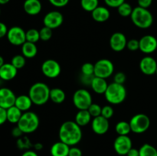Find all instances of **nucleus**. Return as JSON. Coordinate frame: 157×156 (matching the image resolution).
<instances>
[{
    "instance_id": "1",
    "label": "nucleus",
    "mask_w": 157,
    "mask_h": 156,
    "mask_svg": "<svg viewBox=\"0 0 157 156\" xmlns=\"http://www.w3.org/2000/svg\"><path fill=\"white\" fill-rule=\"evenodd\" d=\"M60 141L69 146H75L82 139V130L74 121H66L61 124L58 132Z\"/></svg>"
},
{
    "instance_id": "2",
    "label": "nucleus",
    "mask_w": 157,
    "mask_h": 156,
    "mask_svg": "<svg viewBox=\"0 0 157 156\" xmlns=\"http://www.w3.org/2000/svg\"><path fill=\"white\" fill-rule=\"evenodd\" d=\"M50 90L48 86L44 83H35L29 89V96L33 104L42 106L50 99Z\"/></svg>"
},
{
    "instance_id": "3",
    "label": "nucleus",
    "mask_w": 157,
    "mask_h": 156,
    "mask_svg": "<svg viewBox=\"0 0 157 156\" xmlns=\"http://www.w3.org/2000/svg\"><path fill=\"white\" fill-rule=\"evenodd\" d=\"M130 18L134 25L142 29L148 28L153 23V16L151 12L148 9L140 6L133 9Z\"/></svg>"
},
{
    "instance_id": "4",
    "label": "nucleus",
    "mask_w": 157,
    "mask_h": 156,
    "mask_svg": "<svg viewBox=\"0 0 157 156\" xmlns=\"http://www.w3.org/2000/svg\"><path fill=\"white\" fill-rule=\"evenodd\" d=\"M106 100L113 105H119L125 100L127 97V90L124 84L113 82L108 84L107 90L104 93Z\"/></svg>"
},
{
    "instance_id": "5",
    "label": "nucleus",
    "mask_w": 157,
    "mask_h": 156,
    "mask_svg": "<svg viewBox=\"0 0 157 156\" xmlns=\"http://www.w3.org/2000/svg\"><path fill=\"white\" fill-rule=\"evenodd\" d=\"M39 122V118L36 113L32 111H27L22 113L17 125L24 134H29L38 129Z\"/></svg>"
},
{
    "instance_id": "6",
    "label": "nucleus",
    "mask_w": 157,
    "mask_h": 156,
    "mask_svg": "<svg viewBox=\"0 0 157 156\" xmlns=\"http://www.w3.org/2000/svg\"><path fill=\"white\" fill-rule=\"evenodd\" d=\"M131 132L136 134H142L148 130L150 126V119L148 116L144 113H139L130 119L129 122Z\"/></svg>"
},
{
    "instance_id": "7",
    "label": "nucleus",
    "mask_w": 157,
    "mask_h": 156,
    "mask_svg": "<svg viewBox=\"0 0 157 156\" xmlns=\"http://www.w3.org/2000/svg\"><path fill=\"white\" fill-rule=\"evenodd\" d=\"M73 103L78 110H87L92 102V96L90 92L85 89H79L73 95Z\"/></svg>"
},
{
    "instance_id": "8",
    "label": "nucleus",
    "mask_w": 157,
    "mask_h": 156,
    "mask_svg": "<svg viewBox=\"0 0 157 156\" xmlns=\"http://www.w3.org/2000/svg\"><path fill=\"white\" fill-rule=\"evenodd\" d=\"M114 71L113 64L108 59H101L94 64V76L98 77H110Z\"/></svg>"
},
{
    "instance_id": "9",
    "label": "nucleus",
    "mask_w": 157,
    "mask_h": 156,
    "mask_svg": "<svg viewBox=\"0 0 157 156\" xmlns=\"http://www.w3.org/2000/svg\"><path fill=\"white\" fill-rule=\"evenodd\" d=\"M26 32L18 26H13L8 31L6 37L10 44L15 46H21L26 41Z\"/></svg>"
},
{
    "instance_id": "10",
    "label": "nucleus",
    "mask_w": 157,
    "mask_h": 156,
    "mask_svg": "<svg viewBox=\"0 0 157 156\" xmlns=\"http://www.w3.org/2000/svg\"><path fill=\"white\" fill-rule=\"evenodd\" d=\"M41 71L47 77L54 79L61 74V67L59 63L53 59H48L41 64Z\"/></svg>"
},
{
    "instance_id": "11",
    "label": "nucleus",
    "mask_w": 157,
    "mask_h": 156,
    "mask_svg": "<svg viewBox=\"0 0 157 156\" xmlns=\"http://www.w3.org/2000/svg\"><path fill=\"white\" fill-rule=\"evenodd\" d=\"M132 140L128 136H118L113 142V148L119 155H127L131 149Z\"/></svg>"
},
{
    "instance_id": "12",
    "label": "nucleus",
    "mask_w": 157,
    "mask_h": 156,
    "mask_svg": "<svg viewBox=\"0 0 157 156\" xmlns=\"http://www.w3.org/2000/svg\"><path fill=\"white\" fill-rule=\"evenodd\" d=\"M63 21L64 17L58 11H52L48 12L43 18L44 26H46L52 30L59 28L63 24Z\"/></svg>"
},
{
    "instance_id": "13",
    "label": "nucleus",
    "mask_w": 157,
    "mask_h": 156,
    "mask_svg": "<svg viewBox=\"0 0 157 156\" xmlns=\"http://www.w3.org/2000/svg\"><path fill=\"white\" fill-rule=\"evenodd\" d=\"M139 50L144 54H152L157 49V39L153 35H144L139 40Z\"/></svg>"
},
{
    "instance_id": "14",
    "label": "nucleus",
    "mask_w": 157,
    "mask_h": 156,
    "mask_svg": "<svg viewBox=\"0 0 157 156\" xmlns=\"http://www.w3.org/2000/svg\"><path fill=\"white\" fill-rule=\"evenodd\" d=\"M16 96L11 89L7 87L0 88V107L7 109L15 105Z\"/></svg>"
},
{
    "instance_id": "15",
    "label": "nucleus",
    "mask_w": 157,
    "mask_h": 156,
    "mask_svg": "<svg viewBox=\"0 0 157 156\" xmlns=\"http://www.w3.org/2000/svg\"><path fill=\"white\" fill-rule=\"evenodd\" d=\"M110 128L109 119H106L104 116H99L94 117L91 121V128L94 132L97 135H104L107 132Z\"/></svg>"
},
{
    "instance_id": "16",
    "label": "nucleus",
    "mask_w": 157,
    "mask_h": 156,
    "mask_svg": "<svg viewBox=\"0 0 157 156\" xmlns=\"http://www.w3.org/2000/svg\"><path fill=\"white\" fill-rule=\"evenodd\" d=\"M110 46L113 50L120 52L127 47V40L124 34L121 32H115L110 38Z\"/></svg>"
},
{
    "instance_id": "17",
    "label": "nucleus",
    "mask_w": 157,
    "mask_h": 156,
    "mask_svg": "<svg viewBox=\"0 0 157 156\" xmlns=\"http://www.w3.org/2000/svg\"><path fill=\"white\" fill-rule=\"evenodd\" d=\"M157 62L151 56H146L141 59L140 62V69L141 72L146 75H153L156 73Z\"/></svg>"
},
{
    "instance_id": "18",
    "label": "nucleus",
    "mask_w": 157,
    "mask_h": 156,
    "mask_svg": "<svg viewBox=\"0 0 157 156\" xmlns=\"http://www.w3.org/2000/svg\"><path fill=\"white\" fill-rule=\"evenodd\" d=\"M18 73V69L15 68L11 63H5L0 67V79L5 81L13 80Z\"/></svg>"
},
{
    "instance_id": "19",
    "label": "nucleus",
    "mask_w": 157,
    "mask_h": 156,
    "mask_svg": "<svg viewBox=\"0 0 157 156\" xmlns=\"http://www.w3.org/2000/svg\"><path fill=\"white\" fill-rule=\"evenodd\" d=\"M24 11L29 15H37L41 12L42 5L40 0H25L23 4Z\"/></svg>"
},
{
    "instance_id": "20",
    "label": "nucleus",
    "mask_w": 157,
    "mask_h": 156,
    "mask_svg": "<svg viewBox=\"0 0 157 156\" xmlns=\"http://www.w3.org/2000/svg\"><path fill=\"white\" fill-rule=\"evenodd\" d=\"M71 146L61 141L57 142L51 147L50 152L52 156H68Z\"/></svg>"
},
{
    "instance_id": "21",
    "label": "nucleus",
    "mask_w": 157,
    "mask_h": 156,
    "mask_svg": "<svg viewBox=\"0 0 157 156\" xmlns=\"http://www.w3.org/2000/svg\"><path fill=\"white\" fill-rule=\"evenodd\" d=\"M93 19L98 22H104L110 17V12L107 8L104 6H98L91 12Z\"/></svg>"
},
{
    "instance_id": "22",
    "label": "nucleus",
    "mask_w": 157,
    "mask_h": 156,
    "mask_svg": "<svg viewBox=\"0 0 157 156\" xmlns=\"http://www.w3.org/2000/svg\"><path fill=\"white\" fill-rule=\"evenodd\" d=\"M90 87L94 93L98 94H104L108 87V84L106 79L94 76L90 83Z\"/></svg>"
},
{
    "instance_id": "23",
    "label": "nucleus",
    "mask_w": 157,
    "mask_h": 156,
    "mask_svg": "<svg viewBox=\"0 0 157 156\" xmlns=\"http://www.w3.org/2000/svg\"><path fill=\"white\" fill-rule=\"evenodd\" d=\"M32 104L33 102L29 95H20V96H16L15 106L17 108L19 109L22 113L29 111Z\"/></svg>"
},
{
    "instance_id": "24",
    "label": "nucleus",
    "mask_w": 157,
    "mask_h": 156,
    "mask_svg": "<svg viewBox=\"0 0 157 156\" xmlns=\"http://www.w3.org/2000/svg\"><path fill=\"white\" fill-rule=\"evenodd\" d=\"M21 54L25 58H33L38 54V47L35 43L25 41L21 45Z\"/></svg>"
},
{
    "instance_id": "25",
    "label": "nucleus",
    "mask_w": 157,
    "mask_h": 156,
    "mask_svg": "<svg viewBox=\"0 0 157 156\" xmlns=\"http://www.w3.org/2000/svg\"><path fill=\"white\" fill-rule=\"evenodd\" d=\"M91 118L92 116H90V113L87 110H78L75 116V122L81 127L85 126L91 122Z\"/></svg>"
},
{
    "instance_id": "26",
    "label": "nucleus",
    "mask_w": 157,
    "mask_h": 156,
    "mask_svg": "<svg viewBox=\"0 0 157 156\" xmlns=\"http://www.w3.org/2000/svg\"><path fill=\"white\" fill-rule=\"evenodd\" d=\"M7 111V121L12 124H17L22 116V112L17 108L15 105L6 110Z\"/></svg>"
},
{
    "instance_id": "27",
    "label": "nucleus",
    "mask_w": 157,
    "mask_h": 156,
    "mask_svg": "<svg viewBox=\"0 0 157 156\" xmlns=\"http://www.w3.org/2000/svg\"><path fill=\"white\" fill-rule=\"evenodd\" d=\"M66 94L61 88H53L50 90V99L56 104H61L65 100Z\"/></svg>"
},
{
    "instance_id": "28",
    "label": "nucleus",
    "mask_w": 157,
    "mask_h": 156,
    "mask_svg": "<svg viewBox=\"0 0 157 156\" xmlns=\"http://www.w3.org/2000/svg\"><path fill=\"white\" fill-rule=\"evenodd\" d=\"M115 131L118 136H128L131 132L130 123L126 121L118 122L115 126Z\"/></svg>"
},
{
    "instance_id": "29",
    "label": "nucleus",
    "mask_w": 157,
    "mask_h": 156,
    "mask_svg": "<svg viewBox=\"0 0 157 156\" xmlns=\"http://www.w3.org/2000/svg\"><path fill=\"white\" fill-rule=\"evenodd\" d=\"M140 156H157V149L150 144H144L140 148Z\"/></svg>"
},
{
    "instance_id": "30",
    "label": "nucleus",
    "mask_w": 157,
    "mask_h": 156,
    "mask_svg": "<svg viewBox=\"0 0 157 156\" xmlns=\"http://www.w3.org/2000/svg\"><path fill=\"white\" fill-rule=\"evenodd\" d=\"M81 6L86 12H92L99 6V0H81Z\"/></svg>"
},
{
    "instance_id": "31",
    "label": "nucleus",
    "mask_w": 157,
    "mask_h": 156,
    "mask_svg": "<svg viewBox=\"0 0 157 156\" xmlns=\"http://www.w3.org/2000/svg\"><path fill=\"white\" fill-rule=\"evenodd\" d=\"M133 7L131 6V5L129 4L127 2H124L122 5L119 6L117 8V11H118V13L122 17H128L130 16L133 12Z\"/></svg>"
},
{
    "instance_id": "32",
    "label": "nucleus",
    "mask_w": 157,
    "mask_h": 156,
    "mask_svg": "<svg viewBox=\"0 0 157 156\" xmlns=\"http://www.w3.org/2000/svg\"><path fill=\"white\" fill-rule=\"evenodd\" d=\"M26 41L36 44L40 40L39 31L35 28H31L26 32Z\"/></svg>"
},
{
    "instance_id": "33",
    "label": "nucleus",
    "mask_w": 157,
    "mask_h": 156,
    "mask_svg": "<svg viewBox=\"0 0 157 156\" xmlns=\"http://www.w3.org/2000/svg\"><path fill=\"white\" fill-rule=\"evenodd\" d=\"M25 59L26 58H25L22 54H17L12 58L11 64H12L15 68L19 70V69L23 68V67H25Z\"/></svg>"
},
{
    "instance_id": "34",
    "label": "nucleus",
    "mask_w": 157,
    "mask_h": 156,
    "mask_svg": "<svg viewBox=\"0 0 157 156\" xmlns=\"http://www.w3.org/2000/svg\"><path fill=\"white\" fill-rule=\"evenodd\" d=\"M81 73L84 76H94V64L91 63H84L81 66Z\"/></svg>"
},
{
    "instance_id": "35",
    "label": "nucleus",
    "mask_w": 157,
    "mask_h": 156,
    "mask_svg": "<svg viewBox=\"0 0 157 156\" xmlns=\"http://www.w3.org/2000/svg\"><path fill=\"white\" fill-rule=\"evenodd\" d=\"M52 29L49 28L44 26L41 28V30L39 31V35H40V40L43 41H48L52 38Z\"/></svg>"
},
{
    "instance_id": "36",
    "label": "nucleus",
    "mask_w": 157,
    "mask_h": 156,
    "mask_svg": "<svg viewBox=\"0 0 157 156\" xmlns=\"http://www.w3.org/2000/svg\"><path fill=\"white\" fill-rule=\"evenodd\" d=\"M87 110H88V112L90 113V116H91L92 117H98V116H101L102 107L97 103H92L91 105L89 106V108L87 109Z\"/></svg>"
},
{
    "instance_id": "37",
    "label": "nucleus",
    "mask_w": 157,
    "mask_h": 156,
    "mask_svg": "<svg viewBox=\"0 0 157 156\" xmlns=\"http://www.w3.org/2000/svg\"><path fill=\"white\" fill-rule=\"evenodd\" d=\"M32 145L30 140L29 138L24 136V137H20L18 139L17 141V146L20 148V149H28Z\"/></svg>"
},
{
    "instance_id": "38",
    "label": "nucleus",
    "mask_w": 157,
    "mask_h": 156,
    "mask_svg": "<svg viewBox=\"0 0 157 156\" xmlns=\"http://www.w3.org/2000/svg\"><path fill=\"white\" fill-rule=\"evenodd\" d=\"M113 109L111 106L110 105H106L102 107V110H101V116H104L106 119H109L113 116Z\"/></svg>"
},
{
    "instance_id": "39",
    "label": "nucleus",
    "mask_w": 157,
    "mask_h": 156,
    "mask_svg": "<svg viewBox=\"0 0 157 156\" xmlns=\"http://www.w3.org/2000/svg\"><path fill=\"white\" fill-rule=\"evenodd\" d=\"M127 47L131 51H136L139 50L140 48V42L139 40L136 39H130L127 41Z\"/></svg>"
},
{
    "instance_id": "40",
    "label": "nucleus",
    "mask_w": 157,
    "mask_h": 156,
    "mask_svg": "<svg viewBox=\"0 0 157 156\" xmlns=\"http://www.w3.org/2000/svg\"><path fill=\"white\" fill-rule=\"evenodd\" d=\"M126 78L127 77H126V75L124 72H117V73L114 75L113 82L119 84H124V82L126 81Z\"/></svg>"
},
{
    "instance_id": "41",
    "label": "nucleus",
    "mask_w": 157,
    "mask_h": 156,
    "mask_svg": "<svg viewBox=\"0 0 157 156\" xmlns=\"http://www.w3.org/2000/svg\"><path fill=\"white\" fill-rule=\"evenodd\" d=\"M105 4L110 8H118L121 5L125 2V0H104Z\"/></svg>"
},
{
    "instance_id": "42",
    "label": "nucleus",
    "mask_w": 157,
    "mask_h": 156,
    "mask_svg": "<svg viewBox=\"0 0 157 156\" xmlns=\"http://www.w3.org/2000/svg\"><path fill=\"white\" fill-rule=\"evenodd\" d=\"M48 1L52 6L57 8L64 7L69 2V0H48Z\"/></svg>"
},
{
    "instance_id": "43",
    "label": "nucleus",
    "mask_w": 157,
    "mask_h": 156,
    "mask_svg": "<svg viewBox=\"0 0 157 156\" xmlns=\"http://www.w3.org/2000/svg\"><path fill=\"white\" fill-rule=\"evenodd\" d=\"M68 156H82V151L78 147L72 146L69 150Z\"/></svg>"
},
{
    "instance_id": "44",
    "label": "nucleus",
    "mask_w": 157,
    "mask_h": 156,
    "mask_svg": "<svg viewBox=\"0 0 157 156\" xmlns=\"http://www.w3.org/2000/svg\"><path fill=\"white\" fill-rule=\"evenodd\" d=\"M7 121V111L6 109L0 107V125Z\"/></svg>"
},
{
    "instance_id": "45",
    "label": "nucleus",
    "mask_w": 157,
    "mask_h": 156,
    "mask_svg": "<svg viewBox=\"0 0 157 156\" xmlns=\"http://www.w3.org/2000/svg\"><path fill=\"white\" fill-rule=\"evenodd\" d=\"M137 3L140 7L148 9L153 3V0H137Z\"/></svg>"
},
{
    "instance_id": "46",
    "label": "nucleus",
    "mask_w": 157,
    "mask_h": 156,
    "mask_svg": "<svg viewBox=\"0 0 157 156\" xmlns=\"http://www.w3.org/2000/svg\"><path fill=\"white\" fill-rule=\"evenodd\" d=\"M8 31H9V29H8L6 24L0 21V38H2L5 36H6L8 33Z\"/></svg>"
},
{
    "instance_id": "47",
    "label": "nucleus",
    "mask_w": 157,
    "mask_h": 156,
    "mask_svg": "<svg viewBox=\"0 0 157 156\" xmlns=\"http://www.w3.org/2000/svg\"><path fill=\"white\" fill-rule=\"evenodd\" d=\"M23 134H24V133H23V132L20 129V128L18 126V125H17L16 127H15V128H12V136H14V137L18 138H18L21 137V136H22Z\"/></svg>"
},
{
    "instance_id": "48",
    "label": "nucleus",
    "mask_w": 157,
    "mask_h": 156,
    "mask_svg": "<svg viewBox=\"0 0 157 156\" xmlns=\"http://www.w3.org/2000/svg\"><path fill=\"white\" fill-rule=\"evenodd\" d=\"M127 156H140L139 149L132 148L131 149L128 151V153L127 154Z\"/></svg>"
},
{
    "instance_id": "49",
    "label": "nucleus",
    "mask_w": 157,
    "mask_h": 156,
    "mask_svg": "<svg viewBox=\"0 0 157 156\" xmlns=\"http://www.w3.org/2000/svg\"><path fill=\"white\" fill-rule=\"evenodd\" d=\"M21 156H38V154L35 151L32 150H26L25 151L22 153Z\"/></svg>"
},
{
    "instance_id": "50",
    "label": "nucleus",
    "mask_w": 157,
    "mask_h": 156,
    "mask_svg": "<svg viewBox=\"0 0 157 156\" xmlns=\"http://www.w3.org/2000/svg\"><path fill=\"white\" fill-rule=\"evenodd\" d=\"M34 147H35V148L36 150H41L43 148V145L41 143H40V142H38V143H36L34 145Z\"/></svg>"
},
{
    "instance_id": "51",
    "label": "nucleus",
    "mask_w": 157,
    "mask_h": 156,
    "mask_svg": "<svg viewBox=\"0 0 157 156\" xmlns=\"http://www.w3.org/2000/svg\"><path fill=\"white\" fill-rule=\"evenodd\" d=\"M10 0H0V5H6L9 2Z\"/></svg>"
},
{
    "instance_id": "52",
    "label": "nucleus",
    "mask_w": 157,
    "mask_h": 156,
    "mask_svg": "<svg viewBox=\"0 0 157 156\" xmlns=\"http://www.w3.org/2000/svg\"><path fill=\"white\" fill-rule=\"evenodd\" d=\"M4 64H5L4 58H3L2 56H0V67H1Z\"/></svg>"
},
{
    "instance_id": "53",
    "label": "nucleus",
    "mask_w": 157,
    "mask_h": 156,
    "mask_svg": "<svg viewBox=\"0 0 157 156\" xmlns=\"http://www.w3.org/2000/svg\"><path fill=\"white\" fill-rule=\"evenodd\" d=\"M156 74L157 75V68H156Z\"/></svg>"
},
{
    "instance_id": "54",
    "label": "nucleus",
    "mask_w": 157,
    "mask_h": 156,
    "mask_svg": "<svg viewBox=\"0 0 157 156\" xmlns=\"http://www.w3.org/2000/svg\"><path fill=\"white\" fill-rule=\"evenodd\" d=\"M0 14H1V9H0Z\"/></svg>"
}]
</instances>
